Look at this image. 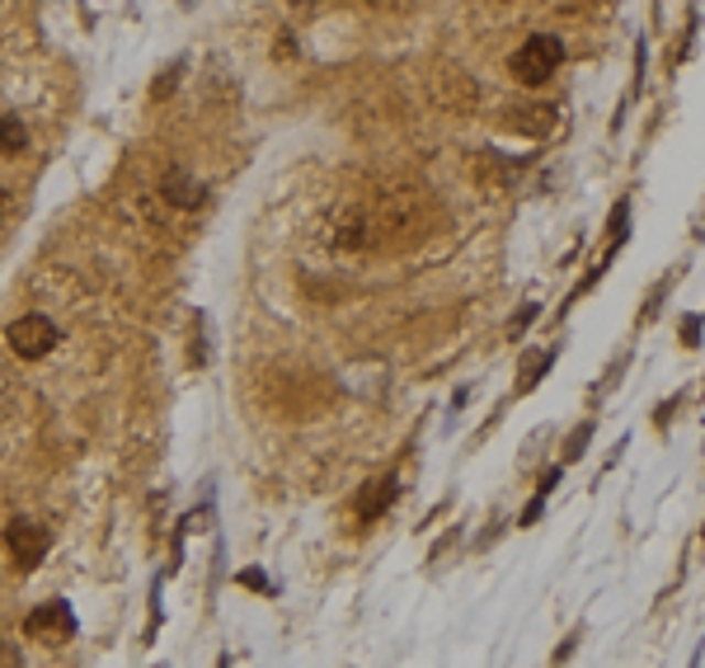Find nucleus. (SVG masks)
I'll return each mask as SVG.
<instances>
[{
	"label": "nucleus",
	"mask_w": 705,
	"mask_h": 668,
	"mask_svg": "<svg viewBox=\"0 0 705 668\" xmlns=\"http://www.w3.org/2000/svg\"><path fill=\"white\" fill-rule=\"evenodd\" d=\"M564 62V43L551 39V33H532L513 57H508V72H513L522 85H545Z\"/></svg>",
	"instance_id": "nucleus-1"
},
{
	"label": "nucleus",
	"mask_w": 705,
	"mask_h": 668,
	"mask_svg": "<svg viewBox=\"0 0 705 668\" xmlns=\"http://www.w3.org/2000/svg\"><path fill=\"white\" fill-rule=\"evenodd\" d=\"M381 240L377 231V217L367 207H339L329 222H325V245L329 250H372Z\"/></svg>",
	"instance_id": "nucleus-2"
},
{
	"label": "nucleus",
	"mask_w": 705,
	"mask_h": 668,
	"mask_svg": "<svg viewBox=\"0 0 705 668\" xmlns=\"http://www.w3.org/2000/svg\"><path fill=\"white\" fill-rule=\"evenodd\" d=\"M24 636L29 640H39V645H52V649H62L76 640V612H70L62 597H52V603L43 607H33L29 617H24Z\"/></svg>",
	"instance_id": "nucleus-3"
},
{
	"label": "nucleus",
	"mask_w": 705,
	"mask_h": 668,
	"mask_svg": "<svg viewBox=\"0 0 705 668\" xmlns=\"http://www.w3.org/2000/svg\"><path fill=\"white\" fill-rule=\"evenodd\" d=\"M57 340H62V330L47 321V315H20V321H10V330H6V344L14 348L20 358H29V363H39V358H47L52 348H57Z\"/></svg>",
	"instance_id": "nucleus-4"
},
{
	"label": "nucleus",
	"mask_w": 705,
	"mask_h": 668,
	"mask_svg": "<svg viewBox=\"0 0 705 668\" xmlns=\"http://www.w3.org/2000/svg\"><path fill=\"white\" fill-rule=\"evenodd\" d=\"M6 547H10V556H14V565L20 570H39L47 560V551H52V532L39 518H10Z\"/></svg>",
	"instance_id": "nucleus-5"
},
{
	"label": "nucleus",
	"mask_w": 705,
	"mask_h": 668,
	"mask_svg": "<svg viewBox=\"0 0 705 668\" xmlns=\"http://www.w3.org/2000/svg\"><path fill=\"white\" fill-rule=\"evenodd\" d=\"M161 193H165L170 207H203V198H207V188L193 180L188 170H170L161 180Z\"/></svg>",
	"instance_id": "nucleus-6"
},
{
	"label": "nucleus",
	"mask_w": 705,
	"mask_h": 668,
	"mask_svg": "<svg viewBox=\"0 0 705 668\" xmlns=\"http://www.w3.org/2000/svg\"><path fill=\"white\" fill-rule=\"evenodd\" d=\"M395 489H400V481H395V476H381V481H372V485L362 489V499H358V518H362V522L381 518L386 508L395 504Z\"/></svg>",
	"instance_id": "nucleus-7"
},
{
	"label": "nucleus",
	"mask_w": 705,
	"mask_h": 668,
	"mask_svg": "<svg viewBox=\"0 0 705 668\" xmlns=\"http://www.w3.org/2000/svg\"><path fill=\"white\" fill-rule=\"evenodd\" d=\"M555 118H560V114L551 109V104H532V109H508V128L545 137V132H555Z\"/></svg>",
	"instance_id": "nucleus-8"
},
{
	"label": "nucleus",
	"mask_w": 705,
	"mask_h": 668,
	"mask_svg": "<svg viewBox=\"0 0 705 668\" xmlns=\"http://www.w3.org/2000/svg\"><path fill=\"white\" fill-rule=\"evenodd\" d=\"M452 85H443V104H452V109H470L475 104V80L466 72H447Z\"/></svg>",
	"instance_id": "nucleus-9"
},
{
	"label": "nucleus",
	"mask_w": 705,
	"mask_h": 668,
	"mask_svg": "<svg viewBox=\"0 0 705 668\" xmlns=\"http://www.w3.org/2000/svg\"><path fill=\"white\" fill-rule=\"evenodd\" d=\"M29 147V132L20 118H0V155H20Z\"/></svg>",
	"instance_id": "nucleus-10"
},
{
	"label": "nucleus",
	"mask_w": 705,
	"mask_h": 668,
	"mask_svg": "<svg viewBox=\"0 0 705 668\" xmlns=\"http://www.w3.org/2000/svg\"><path fill=\"white\" fill-rule=\"evenodd\" d=\"M588 438H593V424H578V429H574V438H570V443H564V466H570V462H578V456H584Z\"/></svg>",
	"instance_id": "nucleus-11"
},
{
	"label": "nucleus",
	"mask_w": 705,
	"mask_h": 668,
	"mask_svg": "<svg viewBox=\"0 0 705 668\" xmlns=\"http://www.w3.org/2000/svg\"><path fill=\"white\" fill-rule=\"evenodd\" d=\"M626 222H630V203L621 198V203H616V213H611V236H616V245L626 240Z\"/></svg>",
	"instance_id": "nucleus-12"
},
{
	"label": "nucleus",
	"mask_w": 705,
	"mask_h": 668,
	"mask_svg": "<svg viewBox=\"0 0 705 668\" xmlns=\"http://www.w3.org/2000/svg\"><path fill=\"white\" fill-rule=\"evenodd\" d=\"M682 334H686V348L701 344V321H696V315H692V321H682Z\"/></svg>",
	"instance_id": "nucleus-13"
},
{
	"label": "nucleus",
	"mask_w": 705,
	"mask_h": 668,
	"mask_svg": "<svg viewBox=\"0 0 705 668\" xmlns=\"http://www.w3.org/2000/svg\"><path fill=\"white\" fill-rule=\"evenodd\" d=\"M10 217V188H0V222Z\"/></svg>",
	"instance_id": "nucleus-14"
},
{
	"label": "nucleus",
	"mask_w": 705,
	"mask_h": 668,
	"mask_svg": "<svg viewBox=\"0 0 705 668\" xmlns=\"http://www.w3.org/2000/svg\"><path fill=\"white\" fill-rule=\"evenodd\" d=\"M288 6H315V0H288Z\"/></svg>",
	"instance_id": "nucleus-15"
},
{
	"label": "nucleus",
	"mask_w": 705,
	"mask_h": 668,
	"mask_svg": "<svg viewBox=\"0 0 705 668\" xmlns=\"http://www.w3.org/2000/svg\"><path fill=\"white\" fill-rule=\"evenodd\" d=\"M0 391H6V373H0Z\"/></svg>",
	"instance_id": "nucleus-16"
}]
</instances>
